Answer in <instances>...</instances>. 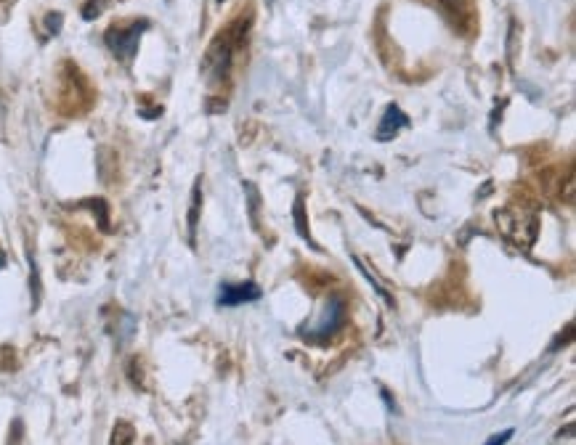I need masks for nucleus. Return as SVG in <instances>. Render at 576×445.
<instances>
[{"mask_svg": "<svg viewBox=\"0 0 576 445\" xmlns=\"http://www.w3.org/2000/svg\"><path fill=\"white\" fill-rule=\"evenodd\" d=\"M239 43H242V32L231 35V29H228L226 35H218V38L210 43L207 53H205L202 69H205L213 80L226 77L228 66H231V56H234V48H237Z\"/></svg>", "mask_w": 576, "mask_h": 445, "instance_id": "f257e3e1", "label": "nucleus"}, {"mask_svg": "<svg viewBox=\"0 0 576 445\" xmlns=\"http://www.w3.org/2000/svg\"><path fill=\"white\" fill-rule=\"evenodd\" d=\"M343 321H346V305H343L340 297H332V300L324 305L322 318L313 324L311 331H306V337H311L313 342L327 340V337H332L337 329L343 326Z\"/></svg>", "mask_w": 576, "mask_h": 445, "instance_id": "f03ea898", "label": "nucleus"}, {"mask_svg": "<svg viewBox=\"0 0 576 445\" xmlns=\"http://www.w3.org/2000/svg\"><path fill=\"white\" fill-rule=\"evenodd\" d=\"M141 29H147V22H135L128 29L122 27H112L107 32V45L115 51V56L120 59H131L138 48V38H141Z\"/></svg>", "mask_w": 576, "mask_h": 445, "instance_id": "7ed1b4c3", "label": "nucleus"}, {"mask_svg": "<svg viewBox=\"0 0 576 445\" xmlns=\"http://www.w3.org/2000/svg\"><path fill=\"white\" fill-rule=\"evenodd\" d=\"M260 297V289L255 284H223L221 287V294H218V305L223 308H234V305H242V302H253Z\"/></svg>", "mask_w": 576, "mask_h": 445, "instance_id": "20e7f679", "label": "nucleus"}, {"mask_svg": "<svg viewBox=\"0 0 576 445\" xmlns=\"http://www.w3.org/2000/svg\"><path fill=\"white\" fill-rule=\"evenodd\" d=\"M409 125V117L404 114L399 106H388L385 109V117H383V122H380V128H377V138L380 141H390L396 133L401 130V128H406Z\"/></svg>", "mask_w": 576, "mask_h": 445, "instance_id": "39448f33", "label": "nucleus"}, {"mask_svg": "<svg viewBox=\"0 0 576 445\" xmlns=\"http://www.w3.org/2000/svg\"><path fill=\"white\" fill-rule=\"evenodd\" d=\"M109 445H133V427L128 421H117Z\"/></svg>", "mask_w": 576, "mask_h": 445, "instance_id": "423d86ee", "label": "nucleus"}, {"mask_svg": "<svg viewBox=\"0 0 576 445\" xmlns=\"http://www.w3.org/2000/svg\"><path fill=\"white\" fill-rule=\"evenodd\" d=\"M197 212H200V183L194 186V194H191V210H189V231L194 236V228H197Z\"/></svg>", "mask_w": 576, "mask_h": 445, "instance_id": "0eeeda50", "label": "nucleus"}, {"mask_svg": "<svg viewBox=\"0 0 576 445\" xmlns=\"http://www.w3.org/2000/svg\"><path fill=\"white\" fill-rule=\"evenodd\" d=\"M512 437V430H505V432H499V435H494V437H489L486 440V445H505Z\"/></svg>", "mask_w": 576, "mask_h": 445, "instance_id": "6e6552de", "label": "nucleus"}, {"mask_svg": "<svg viewBox=\"0 0 576 445\" xmlns=\"http://www.w3.org/2000/svg\"><path fill=\"white\" fill-rule=\"evenodd\" d=\"M98 8H101V3H85V11H82V16H85V19H96V16H98Z\"/></svg>", "mask_w": 576, "mask_h": 445, "instance_id": "1a4fd4ad", "label": "nucleus"}, {"mask_svg": "<svg viewBox=\"0 0 576 445\" xmlns=\"http://www.w3.org/2000/svg\"><path fill=\"white\" fill-rule=\"evenodd\" d=\"M3 262H6V257H3V255H0V265H3Z\"/></svg>", "mask_w": 576, "mask_h": 445, "instance_id": "9d476101", "label": "nucleus"}]
</instances>
